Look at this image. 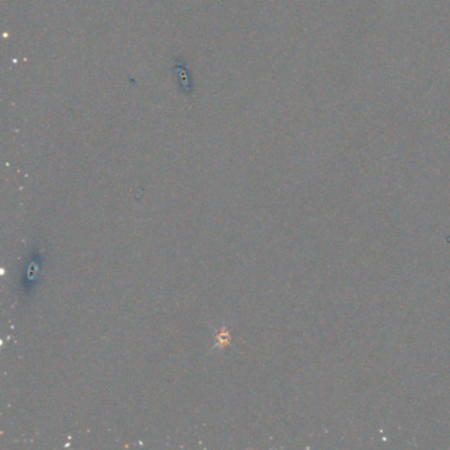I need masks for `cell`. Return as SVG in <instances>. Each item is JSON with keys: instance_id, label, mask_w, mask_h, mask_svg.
I'll list each match as a JSON object with an SVG mask.
<instances>
[{"instance_id": "1", "label": "cell", "mask_w": 450, "mask_h": 450, "mask_svg": "<svg viewBox=\"0 0 450 450\" xmlns=\"http://www.w3.org/2000/svg\"><path fill=\"white\" fill-rule=\"evenodd\" d=\"M229 334L227 333H225V332H221L219 333V336H218V343H219V346H226L227 343H229V339H225V337H227Z\"/></svg>"}]
</instances>
